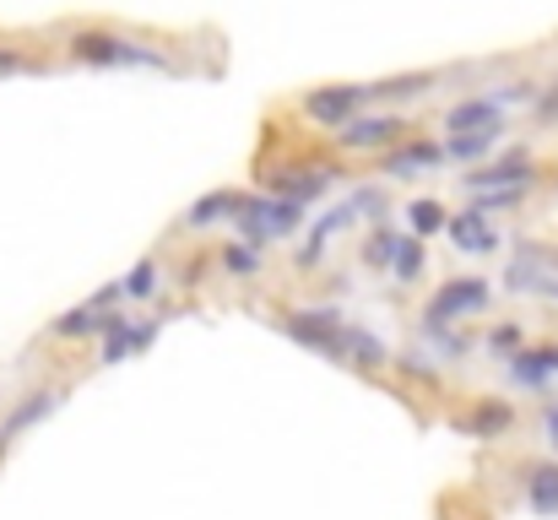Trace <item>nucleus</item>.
Segmentation results:
<instances>
[{
  "label": "nucleus",
  "instance_id": "1",
  "mask_svg": "<svg viewBox=\"0 0 558 520\" xmlns=\"http://www.w3.org/2000/svg\"><path fill=\"white\" fill-rule=\"evenodd\" d=\"M65 60H76V65H153V71H169V76L185 71L163 44H147V38L114 33V27H71L65 33Z\"/></svg>",
  "mask_w": 558,
  "mask_h": 520
},
{
  "label": "nucleus",
  "instance_id": "2",
  "mask_svg": "<svg viewBox=\"0 0 558 520\" xmlns=\"http://www.w3.org/2000/svg\"><path fill=\"white\" fill-rule=\"evenodd\" d=\"M233 228H239V239L244 244H277V239H293L299 228H304V206L299 201H288V195H244L239 190V206H233Z\"/></svg>",
  "mask_w": 558,
  "mask_h": 520
},
{
  "label": "nucleus",
  "instance_id": "3",
  "mask_svg": "<svg viewBox=\"0 0 558 520\" xmlns=\"http://www.w3.org/2000/svg\"><path fill=\"white\" fill-rule=\"evenodd\" d=\"M271 326H277V331H288L299 347H310V352L331 358V363H342V358H348V347H342L348 321H342V310H337V304H299V310L277 315Z\"/></svg>",
  "mask_w": 558,
  "mask_h": 520
},
{
  "label": "nucleus",
  "instance_id": "4",
  "mask_svg": "<svg viewBox=\"0 0 558 520\" xmlns=\"http://www.w3.org/2000/svg\"><path fill=\"white\" fill-rule=\"evenodd\" d=\"M488 310H494V282H483V277H450L423 304V331H439V326H456V321H472V315H488Z\"/></svg>",
  "mask_w": 558,
  "mask_h": 520
},
{
  "label": "nucleus",
  "instance_id": "5",
  "mask_svg": "<svg viewBox=\"0 0 558 520\" xmlns=\"http://www.w3.org/2000/svg\"><path fill=\"white\" fill-rule=\"evenodd\" d=\"M401 136H412V125H407L401 114L374 109V114H353L348 125H337V131H331V147H337V158H364V153L396 147Z\"/></svg>",
  "mask_w": 558,
  "mask_h": 520
},
{
  "label": "nucleus",
  "instance_id": "6",
  "mask_svg": "<svg viewBox=\"0 0 558 520\" xmlns=\"http://www.w3.org/2000/svg\"><path fill=\"white\" fill-rule=\"evenodd\" d=\"M369 109V93H364V82H337V87H310L304 98H299V114L310 120V125H320V131H337V125H348L353 114H364Z\"/></svg>",
  "mask_w": 558,
  "mask_h": 520
},
{
  "label": "nucleus",
  "instance_id": "7",
  "mask_svg": "<svg viewBox=\"0 0 558 520\" xmlns=\"http://www.w3.org/2000/svg\"><path fill=\"white\" fill-rule=\"evenodd\" d=\"M537 179H543L537 158H532L526 147H510L505 158H494V164H477V169L461 173V190L483 195V190H510V184H537Z\"/></svg>",
  "mask_w": 558,
  "mask_h": 520
},
{
  "label": "nucleus",
  "instance_id": "8",
  "mask_svg": "<svg viewBox=\"0 0 558 520\" xmlns=\"http://www.w3.org/2000/svg\"><path fill=\"white\" fill-rule=\"evenodd\" d=\"M505 374H510L515 390H526V396H548L554 379H558V342H526L521 352L505 358Z\"/></svg>",
  "mask_w": 558,
  "mask_h": 520
},
{
  "label": "nucleus",
  "instance_id": "9",
  "mask_svg": "<svg viewBox=\"0 0 558 520\" xmlns=\"http://www.w3.org/2000/svg\"><path fill=\"white\" fill-rule=\"evenodd\" d=\"M456 428H461L466 439H510V434L521 428V412H515L505 396H477V401H466V407L456 412Z\"/></svg>",
  "mask_w": 558,
  "mask_h": 520
},
{
  "label": "nucleus",
  "instance_id": "10",
  "mask_svg": "<svg viewBox=\"0 0 558 520\" xmlns=\"http://www.w3.org/2000/svg\"><path fill=\"white\" fill-rule=\"evenodd\" d=\"M439 164H445V147L428 142V136H401L396 147L379 153L385 179H428V173H439Z\"/></svg>",
  "mask_w": 558,
  "mask_h": 520
},
{
  "label": "nucleus",
  "instance_id": "11",
  "mask_svg": "<svg viewBox=\"0 0 558 520\" xmlns=\"http://www.w3.org/2000/svg\"><path fill=\"white\" fill-rule=\"evenodd\" d=\"M158 342V321H131L125 310H114L109 321H104V347H98V363H125V358H136V352H147V347Z\"/></svg>",
  "mask_w": 558,
  "mask_h": 520
},
{
  "label": "nucleus",
  "instance_id": "12",
  "mask_svg": "<svg viewBox=\"0 0 558 520\" xmlns=\"http://www.w3.org/2000/svg\"><path fill=\"white\" fill-rule=\"evenodd\" d=\"M461 131H505V109H499L488 93L461 98V104L445 109V136H461Z\"/></svg>",
  "mask_w": 558,
  "mask_h": 520
},
{
  "label": "nucleus",
  "instance_id": "13",
  "mask_svg": "<svg viewBox=\"0 0 558 520\" xmlns=\"http://www.w3.org/2000/svg\"><path fill=\"white\" fill-rule=\"evenodd\" d=\"M445 233H450V244L461 250V255H488V250H499V233H494V222L472 206V211H450L445 217Z\"/></svg>",
  "mask_w": 558,
  "mask_h": 520
},
{
  "label": "nucleus",
  "instance_id": "14",
  "mask_svg": "<svg viewBox=\"0 0 558 520\" xmlns=\"http://www.w3.org/2000/svg\"><path fill=\"white\" fill-rule=\"evenodd\" d=\"M342 347H348V358H342V363H348V368H359L364 379H374V374H385V368H390V347L379 342L374 331H364V326H348V331H342Z\"/></svg>",
  "mask_w": 558,
  "mask_h": 520
},
{
  "label": "nucleus",
  "instance_id": "15",
  "mask_svg": "<svg viewBox=\"0 0 558 520\" xmlns=\"http://www.w3.org/2000/svg\"><path fill=\"white\" fill-rule=\"evenodd\" d=\"M434 82H439V71H407V76L364 82V93H369L374 109H385V104H401V98H423V93H434Z\"/></svg>",
  "mask_w": 558,
  "mask_h": 520
},
{
  "label": "nucleus",
  "instance_id": "16",
  "mask_svg": "<svg viewBox=\"0 0 558 520\" xmlns=\"http://www.w3.org/2000/svg\"><path fill=\"white\" fill-rule=\"evenodd\" d=\"M401 288H412L423 271H428V250H423V239H412V233H396V250H390V266H385Z\"/></svg>",
  "mask_w": 558,
  "mask_h": 520
},
{
  "label": "nucleus",
  "instance_id": "17",
  "mask_svg": "<svg viewBox=\"0 0 558 520\" xmlns=\"http://www.w3.org/2000/svg\"><path fill=\"white\" fill-rule=\"evenodd\" d=\"M54 407H60V390H54V385H44V390H33V396H22V401H16V412H11V418L0 423V428H5V439H16L22 428H33V423H44V418H49Z\"/></svg>",
  "mask_w": 558,
  "mask_h": 520
},
{
  "label": "nucleus",
  "instance_id": "18",
  "mask_svg": "<svg viewBox=\"0 0 558 520\" xmlns=\"http://www.w3.org/2000/svg\"><path fill=\"white\" fill-rule=\"evenodd\" d=\"M526 505L532 516H558V461L526 467Z\"/></svg>",
  "mask_w": 558,
  "mask_h": 520
},
{
  "label": "nucleus",
  "instance_id": "19",
  "mask_svg": "<svg viewBox=\"0 0 558 520\" xmlns=\"http://www.w3.org/2000/svg\"><path fill=\"white\" fill-rule=\"evenodd\" d=\"M499 142H505V131H461V136H445L439 147H445L450 164H483Z\"/></svg>",
  "mask_w": 558,
  "mask_h": 520
},
{
  "label": "nucleus",
  "instance_id": "20",
  "mask_svg": "<svg viewBox=\"0 0 558 520\" xmlns=\"http://www.w3.org/2000/svg\"><path fill=\"white\" fill-rule=\"evenodd\" d=\"M233 206H239V190H211V195H201L185 211V228L190 233H206V228H217L222 217H233Z\"/></svg>",
  "mask_w": 558,
  "mask_h": 520
},
{
  "label": "nucleus",
  "instance_id": "21",
  "mask_svg": "<svg viewBox=\"0 0 558 520\" xmlns=\"http://www.w3.org/2000/svg\"><path fill=\"white\" fill-rule=\"evenodd\" d=\"M211 261H217V271H228V277H244V282L266 271V255H260V244H244V239L222 244V250H217Z\"/></svg>",
  "mask_w": 558,
  "mask_h": 520
},
{
  "label": "nucleus",
  "instance_id": "22",
  "mask_svg": "<svg viewBox=\"0 0 558 520\" xmlns=\"http://www.w3.org/2000/svg\"><path fill=\"white\" fill-rule=\"evenodd\" d=\"M114 315V310H109ZM109 315H98V310H87V304H76L71 315H60V321H49V337H65V342H87L93 331H104V321Z\"/></svg>",
  "mask_w": 558,
  "mask_h": 520
},
{
  "label": "nucleus",
  "instance_id": "23",
  "mask_svg": "<svg viewBox=\"0 0 558 520\" xmlns=\"http://www.w3.org/2000/svg\"><path fill=\"white\" fill-rule=\"evenodd\" d=\"M401 217H407L412 239H428V233H445V217H450V211H445L439 201H428V195H423V201H412Z\"/></svg>",
  "mask_w": 558,
  "mask_h": 520
},
{
  "label": "nucleus",
  "instance_id": "24",
  "mask_svg": "<svg viewBox=\"0 0 558 520\" xmlns=\"http://www.w3.org/2000/svg\"><path fill=\"white\" fill-rule=\"evenodd\" d=\"M158 282H163V266H158V255H147V261H136V271L120 282V293H125V299H153Z\"/></svg>",
  "mask_w": 558,
  "mask_h": 520
},
{
  "label": "nucleus",
  "instance_id": "25",
  "mask_svg": "<svg viewBox=\"0 0 558 520\" xmlns=\"http://www.w3.org/2000/svg\"><path fill=\"white\" fill-rule=\"evenodd\" d=\"M483 347H488V352H494V358L505 363L510 352H521V347H526V326H521V321H505V326H488V337H483Z\"/></svg>",
  "mask_w": 558,
  "mask_h": 520
},
{
  "label": "nucleus",
  "instance_id": "26",
  "mask_svg": "<svg viewBox=\"0 0 558 520\" xmlns=\"http://www.w3.org/2000/svg\"><path fill=\"white\" fill-rule=\"evenodd\" d=\"M390 250H396V228L374 222V233L364 239V266H369V271H385V266H390Z\"/></svg>",
  "mask_w": 558,
  "mask_h": 520
},
{
  "label": "nucleus",
  "instance_id": "27",
  "mask_svg": "<svg viewBox=\"0 0 558 520\" xmlns=\"http://www.w3.org/2000/svg\"><path fill=\"white\" fill-rule=\"evenodd\" d=\"M22 71H49V60H38L22 44H0V76H22Z\"/></svg>",
  "mask_w": 558,
  "mask_h": 520
},
{
  "label": "nucleus",
  "instance_id": "28",
  "mask_svg": "<svg viewBox=\"0 0 558 520\" xmlns=\"http://www.w3.org/2000/svg\"><path fill=\"white\" fill-rule=\"evenodd\" d=\"M423 337H434V352H439V358H445V363H461V358H472V337H466V331H450V326H439V331H423Z\"/></svg>",
  "mask_w": 558,
  "mask_h": 520
},
{
  "label": "nucleus",
  "instance_id": "29",
  "mask_svg": "<svg viewBox=\"0 0 558 520\" xmlns=\"http://www.w3.org/2000/svg\"><path fill=\"white\" fill-rule=\"evenodd\" d=\"M537 120H543V125H558V82L548 93H537Z\"/></svg>",
  "mask_w": 558,
  "mask_h": 520
},
{
  "label": "nucleus",
  "instance_id": "30",
  "mask_svg": "<svg viewBox=\"0 0 558 520\" xmlns=\"http://www.w3.org/2000/svg\"><path fill=\"white\" fill-rule=\"evenodd\" d=\"M537 428H543V439H548V445H554V450H558V401H548V407H543V418H537Z\"/></svg>",
  "mask_w": 558,
  "mask_h": 520
}]
</instances>
